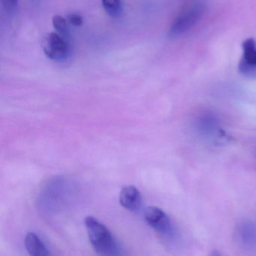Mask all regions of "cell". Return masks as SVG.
Instances as JSON below:
<instances>
[{"instance_id":"1","label":"cell","mask_w":256,"mask_h":256,"mask_svg":"<svg viewBox=\"0 0 256 256\" xmlns=\"http://www.w3.org/2000/svg\"><path fill=\"white\" fill-rule=\"evenodd\" d=\"M84 222L92 246L99 256H123L120 245L104 224L91 216H87Z\"/></svg>"},{"instance_id":"2","label":"cell","mask_w":256,"mask_h":256,"mask_svg":"<svg viewBox=\"0 0 256 256\" xmlns=\"http://www.w3.org/2000/svg\"><path fill=\"white\" fill-rule=\"evenodd\" d=\"M204 10V4L202 3H196L182 12L173 21L168 32V36L171 38L177 37L190 30L199 20Z\"/></svg>"},{"instance_id":"3","label":"cell","mask_w":256,"mask_h":256,"mask_svg":"<svg viewBox=\"0 0 256 256\" xmlns=\"http://www.w3.org/2000/svg\"><path fill=\"white\" fill-rule=\"evenodd\" d=\"M147 224L164 237L172 238L174 237V228L168 215L159 208L148 207L144 213Z\"/></svg>"},{"instance_id":"4","label":"cell","mask_w":256,"mask_h":256,"mask_svg":"<svg viewBox=\"0 0 256 256\" xmlns=\"http://www.w3.org/2000/svg\"><path fill=\"white\" fill-rule=\"evenodd\" d=\"M42 48L45 55L54 61H64L69 57V44L66 38L58 33L47 34L42 42Z\"/></svg>"},{"instance_id":"5","label":"cell","mask_w":256,"mask_h":256,"mask_svg":"<svg viewBox=\"0 0 256 256\" xmlns=\"http://www.w3.org/2000/svg\"><path fill=\"white\" fill-rule=\"evenodd\" d=\"M243 55L239 63V72L249 78H256V42L253 38L242 44Z\"/></svg>"},{"instance_id":"6","label":"cell","mask_w":256,"mask_h":256,"mask_svg":"<svg viewBox=\"0 0 256 256\" xmlns=\"http://www.w3.org/2000/svg\"><path fill=\"white\" fill-rule=\"evenodd\" d=\"M120 204L126 210L138 212L142 204V196L136 186L133 185L123 186L119 196Z\"/></svg>"},{"instance_id":"7","label":"cell","mask_w":256,"mask_h":256,"mask_svg":"<svg viewBox=\"0 0 256 256\" xmlns=\"http://www.w3.org/2000/svg\"><path fill=\"white\" fill-rule=\"evenodd\" d=\"M25 246L30 256H51L45 244L35 233L30 232L27 234Z\"/></svg>"},{"instance_id":"8","label":"cell","mask_w":256,"mask_h":256,"mask_svg":"<svg viewBox=\"0 0 256 256\" xmlns=\"http://www.w3.org/2000/svg\"><path fill=\"white\" fill-rule=\"evenodd\" d=\"M238 236L241 243L246 248L256 246V225L250 221L242 222L238 228Z\"/></svg>"},{"instance_id":"9","label":"cell","mask_w":256,"mask_h":256,"mask_svg":"<svg viewBox=\"0 0 256 256\" xmlns=\"http://www.w3.org/2000/svg\"><path fill=\"white\" fill-rule=\"evenodd\" d=\"M102 6L105 12L111 16H117L120 12V0H102Z\"/></svg>"},{"instance_id":"10","label":"cell","mask_w":256,"mask_h":256,"mask_svg":"<svg viewBox=\"0 0 256 256\" xmlns=\"http://www.w3.org/2000/svg\"><path fill=\"white\" fill-rule=\"evenodd\" d=\"M53 25L57 30L59 34L63 36H66L68 34V26L66 19L60 15H55L52 18Z\"/></svg>"},{"instance_id":"11","label":"cell","mask_w":256,"mask_h":256,"mask_svg":"<svg viewBox=\"0 0 256 256\" xmlns=\"http://www.w3.org/2000/svg\"><path fill=\"white\" fill-rule=\"evenodd\" d=\"M69 24L75 26H80L83 24V18L81 15L76 13H72L69 14L67 18Z\"/></svg>"},{"instance_id":"12","label":"cell","mask_w":256,"mask_h":256,"mask_svg":"<svg viewBox=\"0 0 256 256\" xmlns=\"http://www.w3.org/2000/svg\"><path fill=\"white\" fill-rule=\"evenodd\" d=\"M18 0H1L2 4L6 9H12L15 7Z\"/></svg>"},{"instance_id":"13","label":"cell","mask_w":256,"mask_h":256,"mask_svg":"<svg viewBox=\"0 0 256 256\" xmlns=\"http://www.w3.org/2000/svg\"><path fill=\"white\" fill-rule=\"evenodd\" d=\"M210 256H222V255H221L220 252H218V251L214 250L210 254Z\"/></svg>"}]
</instances>
